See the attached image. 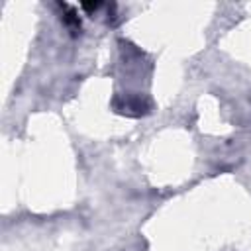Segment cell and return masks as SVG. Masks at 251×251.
<instances>
[{
    "label": "cell",
    "instance_id": "obj_2",
    "mask_svg": "<svg viewBox=\"0 0 251 251\" xmlns=\"http://www.w3.org/2000/svg\"><path fill=\"white\" fill-rule=\"evenodd\" d=\"M84 10H88V12H92V10H96V8H100V2H82L80 4Z\"/></svg>",
    "mask_w": 251,
    "mask_h": 251
},
{
    "label": "cell",
    "instance_id": "obj_1",
    "mask_svg": "<svg viewBox=\"0 0 251 251\" xmlns=\"http://www.w3.org/2000/svg\"><path fill=\"white\" fill-rule=\"evenodd\" d=\"M63 8L67 10V12L63 14V22H65V25H67L73 33L80 31V20H78V16L75 14V10H73V8H69L67 4H63Z\"/></svg>",
    "mask_w": 251,
    "mask_h": 251
}]
</instances>
